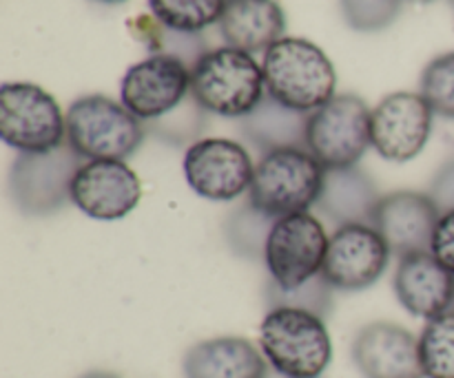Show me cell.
I'll return each instance as SVG.
<instances>
[{
    "label": "cell",
    "instance_id": "obj_1",
    "mask_svg": "<svg viewBox=\"0 0 454 378\" xmlns=\"http://www.w3.org/2000/svg\"><path fill=\"white\" fill-rule=\"evenodd\" d=\"M266 93L288 109L313 113L335 97L337 71L331 58L306 38L284 35L264 53Z\"/></svg>",
    "mask_w": 454,
    "mask_h": 378
},
{
    "label": "cell",
    "instance_id": "obj_2",
    "mask_svg": "<svg viewBox=\"0 0 454 378\" xmlns=\"http://www.w3.org/2000/svg\"><path fill=\"white\" fill-rule=\"evenodd\" d=\"M260 348L273 370L291 378H322L333 359L326 321L297 308H270L264 314Z\"/></svg>",
    "mask_w": 454,
    "mask_h": 378
},
{
    "label": "cell",
    "instance_id": "obj_3",
    "mask_svg": "<svg viewBox=\"0 0 454 378\" xmlns=\"http://www.w3.org/2000/svg\"><path fill=\"white\" fill-rule=\"evenodd\" d=\"M191 96L213 115L239 120L266 96L255 58L233 47L208 49L191 69Z\"/></svg>",
    "mask_w": 454,
    "mask_h": 378
},
{
    "label": "cell",
    "instance_id": "obj_4",
    "mask_svg": "<svg viewBox=\"0 0 454 378\" xmlns=\"http://www.w3.org/2000/svg\"><path fill=\"white\" fill-rule=\"evenodd\" d=\"M146 128L122 102L93 93L67 109V144L84 159H129L142 146Z\"/></svg>",
    "mask_w": 454,
    "mask_h": 378
},
{
    "label": "cell",
    "instance_id": "obj_5",
    "mask_svg": "<svg viewBox=\"0 0 454 378\" xmlns=\"http://www.w3.org/2000/svg\"><path fill=\"white\" fill-rule=\"evenodd\" d=\"M326 168L306 149H284L262 155L255 166L248 202L266 215L286 217L317 206Z\"/></svg>",
    "mask_w": 454,
    "mask_h": 378
},
{
    "label": "cell",
    "instance_id": "obj_6",
    "mask_svg": "<svg viewBox=\"0 0 454 378\" xmlns=\"http://www.w3.org/2000/svg\"><path fill=\"white\" fill-rule=\"evenodd\" d=\"M0 137L18 153H47L67 142V113L38 84L4 82L0 87Z\"/></svg>",
    "mask_w": 454,
    "mask_h": 378
},
{
    "label": "cell",
    "instance_id": "obj_7",
    "mask_svg": "<svg viewBox=\"0 0 454 378\" xmlns=\"http://www.w3.org/2000/svg\"><path fill=\"white\" fill-rule=\"evenodd\" d=\"M82 158L62 144L47 153H18L9 168V195L25 217H49L71 204V186Z\"/></svg>",
    "mask_w": 454,
    "mask_h": 378
},
{
    "label": "cell",
    "instance_id": "obj_8",
    "mask_svg": "<svg viewBox=\"0 0 454 378\" xmlns=\"http://www.w3.org/2000/svg\"><path fill=\"white\" fill-rule=\"evenodd\" d=\"M371 106L353 93H341L309 115L306 150L324 168L357 166L371 149Z\"/></svg>",
    "mask_w": 454,
    "mask_h": 378
},
{
    "label": "cell",
    "instance_id": "obj_9",
    "mask_svg": "<svg viewBox=\"0 0 454 378\" xmlns=\"http://www.w3.org/2000/svg\"><path fill=\"white\" fill-rule=\"evenodd\" d=\"M331 237L310 212L279 217L269 235L264 264L269 279L284 290H295L322 274Z\"/></svg>",
    "mask_w": 454,
    "mask_h": 378
},
{
    "label": "cell",
    "instance_id": "obj_10",
    "mask_svg": "<svg viewBox=\"0 0 454 378\" xmlns=\"http://www.w3.org/2000/svg\"><path fill=\"white\" fill-rule=\"evenodd\" d=\"M184 177L195 195L211 202H233L248 193L255 166L239 142L202 137L184 153Z\"/></svg>",
    "mask_w": 454,
    "mask_h": 378
},
{
    "label": "cell",
    "instance_id": "obj_11",
    "mask_svg": "<svg viewBox=\"0 0 454 378\" xmlns=\"http://www.w3.org/2000/svg\"><path fill=\"white\" fill-rule=\"evenodd\" d=\"M433 115L421 93H390L372 109L371 146L388 162H411L428 144Z\"/></svg>",
    "mask_w": 454,
    "mask_h": 378
},
{
    "label": "cell",
    "instance_id": "obj_12",
    "mask_svg": "<svg viewBox=\"0 0 454 378\" xmlns=\"http://www.w3.org/2000/svg\"><path fill=\"white\" fill-rule=\"evenodd\" d=\"M393 251L371 224L335 228L328 242L322 274L335 290L359 292L384 277Z\"/></svg>",
    "mask_w": 454,
    "mask_h": 378
},
{
    "label": "cell",
    "instance_id": "obj_13",
    "mask_svg": "<svg viewBox=\"0 0 454 378\" xmlns=\"http://www.w3.org/2000/svg\"><path fill=\"white\" fill-rule=\"evenodd\" d=\"M191 93V69L164 53H151L129 66L120 84V102L142 122H151L184 102Z\"/></svg>",
    "mask_w": 454,
    "mask_h": 378
},
{
    "label": "cell",
    "instance_id": "obj_14",
    "mask_svg": "<svg viewBox=\"0 0 454 378\" xmlns=\"http://www.w3.org/2000/svg\"><path fill=\"white\" fill-rule=\"evenodd\" d=\"M140 177L122 159H89L80 164L71 186V204L91 220L115 221L137 208Z\"/></svg>",
    "mask_w": 454,
    "mask_h": 378
},
{
    "label": "cell",
    "instance_id": "obj_15",
    "mask_svg": "<svg viewBox=\"0 0 454 378\" xmlns=\"http://www.w3.org/2000/svg\"><path fill=\"white\" fill-rule=\"evenodd\" d=\"M442 211L428 193L395 190L380 199L372 215V228L384 237L393 255L430 252Z\"/></svg>",
    "mask_w": 454,
    "mask_h": 378
},
{
    "label": "cell",
    "instance_id": "obj_16",
    "mask_svg": "<svg viewBox=\"0 0 454 378\" xmlns=\"http://www.w3.org/2000/svg\"><path fill=\"white\" fill-rule=\"evenodd\" d=\"M350 352L364 378H424L419 336L397 323L375 321L364 326Z\"/></svg>",
    "mask_w": 454,
    "mask_h": 378
},
{
    "label": "cell",
    "instance_id": "obj_17",
    "mask_svg": "<svg viewBox=\"0 0 454 378\" xmlns=\"http://www.w3.org/2000/svg\"><path fill=\"white\" fill-rule=\"evenodd\" d=\"M393 288L408 312L428 321L454 305V274L434 259L433 252L399 257Z\"/></svg>",
    "mask_w": 454,
    "mask_h": 378
},
{
    "label": "cell",
    "instance_id": "obj_18",
    "mask_svg": "<svg viewBox=\"0 0 454 378\" xmlns=\"http://www.w3.org/2000/svg\"><path fill=\"white\" fill-rule=\"evenodd\" d=\"M384 195L364 168H326L322 195L317 199L319 215L335 228L353 224H372V215Z\"/></svg>",
    "mask_w": 454,
    "mask_h": 378
},
{
    "label": "cell",
    "instance_id": "obj_19",
    "mask_svg": "<svg viewBox=\"0 0 454 378\" xmlns=\"http://www.w3.org/2000/svg\"><path fill=\"white\" fill-rule=\"evenodd\" d=\"M220 34L226 47L247 53L269 51L286 34V13L278 0H226Z\"/></svg>",
    "mask_w": 454,
    "mask_h": 378
},
{
    "label": "cell",
    "instance_id": "obj_20",
    "mask_svg": "<svg viewBox=\"0 0 454 378\" xmlns=\"http://www.w3.org/2000/svg\"><path fill=\"white\" fill-rule=\"evenodd\" d=\"M269 361L242 336H215L189 348L182 361L186 378H264Z\"/></svg>",
    "mask_w": 454,
    "mask_h": 378
},
{
    "label": "cell",
    "instance_id": "obj_21",
    "mask_svg": "<svg viewBox=\"0 0 454 378\" xmlns=\"http://www.w3.org/2000/svg\"><path fill=\"white\" fill-rule=\"evenodd\" d=\"M309 115L288 109L266 93L251 113L238 120V128L244 140L262 155L284 149H306Z\"/></svg>",
    "mask_w": 454,
    "mask_h": 378
},
{
    "label": "cell",
    "instance_id": "obj_22",
    "mask_svg": "<svg viewBox=\"0 0 454 378\" xmlns=\"http://www.w3.org/2000/svg\"><path fill=\"white\" fill-rule=\"evenodd\" d=\"M275 221V217L262 212L247 199L224 221V237L231 252L242 259H264L266 242Z\"/></svg>",
    "mask_w": 454,
    "mask_h": 378
},
{
    "label": "cell",
    "instance_id": "obj_23",
    "mask_svg": "<svg viewBox=\"0 0 454 378\" xmlns=\"http://www.w3.org/2000/svg\"><path fill=\"white\" fill-rule=\"evenodd\" d=\"M208 122V111L195 100L193 96H186L182 104L168 111L167 115L158 120L145 122L146 135L158 137L160 142L171 146H193L195 142L202 140V133Z\"/></svg>",
    "mask_w": 454,
    "mask_h": 378
},
{
    "label": "cell",
    "instance_id": "obj_24",
    "mask_svg": "<svg viewBox=\"0 0 454 378\" xmlns=\"http://www.w3.org/2000/svg\"><path fill=\"white\" fill-rule=\"evenodd\" d=\"M424 378H454V310L430 319L419 335Z\"/></svg>",
    "mask_w": 454,
    "mask_h": 378
},
{
    "label": "cell",
    "instance_id": "obj_25",
    "mask_svg": "<svg viewBox=\"0 0 454 378\" xmlns=\"http://www.w3.org/2000/svg\"><path fill=\"white\" fill-rule=\"evenodd\" d=\"M226 0H149L151 16L164 27L184 34H202L217 25Z\"/></svg>",
    "mask_w": 454,
    "mask_h": 378
},
{
    "label": "cell",
    "instance_id": "obj_26",
    "mask_svg": "<svg viewBox=\"0 0 454 378\" xmlns=\"http://www.w3.org/2000/svg\"><path fill=\"white\" fill-rule=\"evenodd\" d=\"M264 304L269 310L297 308L326 319L333 312V304H335V288L328 283L324 274H317V277H313L304 286L295 288V290H284L273 279H266Z\"/></svg>",
    "mask_w": 454,
    "mask_h": 378
},
{
    "label": "cell",
    "instance_id": "obj_27",
    "mask_svg": "<svg viewBox=\"0 0 454 378\" xmlns=\"http://www.w3.org/2000/svg\"><path fill=\"white\" fill-rule=\"evenodd\" d=\"M140 40L151 49V53L177 58L189 69H193L200 58L208 51L202 34H184V31L168 29L153 16L140 18Z\"/></svg>",
    "mask_w": 454,
    "mask_h": 378
},
{
    "label": "cell",
    "instance_id": "obj_28",
    "mask_svg": "<svg viewBox=\"0 0 454 378\" xmlns=\"http://www.w3.org/2000/svg\"><path fill=\"white\" fill-rule=\"evenodd\" d=\"M419 93L442 118L454 120V51L433 58L421 71Z\"/></svg>",
    "mask_w": 454,
    "mask_h": 378
},
{
    "label": "cell",
    "instance_id": "obj_29",
    "mask_svg": "<svg viewBox=\"0 0 454 378\" xmlns=\"http://www.w3.org/2000/svg\"><path fill=\"white\" fill-rule=\"evenodd\" d=\"M403 0H340L346 25L362 34L386 29L402 13Z\"/></svg>",
    "mask_w": 454,
    "mask_h": 378
},
{
    "label": "cell",
    "instance_id": "obj_30",
    "mask_svg": "<svg viewBox=\"0 0 454 378\" xmlns=\"http://www.w3.org/2000/svg\"><path fill=\"white\" fill-rule=\"evenodd\" d=\"M430 252L443 268H448L454 274V211L442 212V217H439Z\"/></svg>",
    "mask_w": 454,
    "mask_h": 378
},
{
    "label": "cell",
    "instance_id": "obj_31",
    "mask_svg": "<svg viewBox=\"0 0 454 378\" xmlns=\"http://www.w3.org/2000/svg\"><path fill=\"white\" fill-rule=\"evenodd\" d=\"M428 195L442 212L454 211V159L443 164L430 181Z\"/></svg>",
    "mask_w": 454,
    "mask_h": 378
},
{
    "label": "cell",
    "instance_id": "obj_32",
    "mask_svg": "<svg viewBox=\"0 0 454 378\" xmlns=\"http://www.w3.org/2000/svg\"><path fill=\"white\" fill-rule=\"evenodd\" d=\"M80 378H120L118 374H114V372H102V370H96V372H87V374H82Z\"/></svg>",
    "mask_w": 454,
    "mask_h": 378
},
{
    "label": "cell",
    "instance_id": "obj_33",
    "mask_svg": "<svg viewBox=\"0 0 454 378\" xmlns=\"http://www.w3.org/2000/svg\"><path fill=\"white\" fill-rule=\"evenodd\" d=\"M264 378H291V376H286V374H279L278 370H273V367H269V372H266V376Z\"/></svg>",
    "mask_w": 454,
    "mask_h": 378
},
{
    "label": "cell",
    "instance_id": "obj_34",
    "mask_svg": "<svg viewBox=\"0 0 454 378\" xmlns=\"http://www.w3.org/2000/svg\"><path fill=\"white\" fill-rule=\"evenodd\" d=\"M93 3H100V4H120V3H127V0H93Z\"/></svg>",
    "mask_w": 454,
    "mask_h": 378
},
{
    "label": "cell",
    "instance_id": "obj_35",
    "mask_svg": "<svg viewBox=\"0 0 454 378\" xmlns=\"http://www.w3.org/2000/svg\"><path fill=\"white\" fill-rule=\"evenodd\" d=\"M412 3H433V0H412Z\"/></svg>",
    "mask_w": 454,
    "mask_h": 378
},
{
    "label": "cell",
    "instance_id": "obj_36",
    "mask_svg": "<svg viewBox=\"0 0 454 378\" xmlns=\"http://www.w3.org/2000/svg\"><path fill=\"white\" fill-rule=\"evenodd\" d=\"M452 310H454V305H452Z\"/></svg>",
    "mask_w": 454,
    "mask_h": 378
},
{
    "label": "cell",
    "instance_id": "obj_37",
    "mask_svg": "<svg viewBox=\"0 0 454 378\" xmlns=\"http://www.w3.org/2000/svg\"><path fill=\"white\" fill-rule=\"evenodd\" d=\"M452 3H454V0H452Z\"/></svg>",
    "mask_w": 454,
    "mask_h": 378
}]
</instances>
